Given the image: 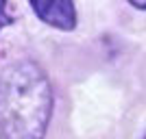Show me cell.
<instances>
[{
	"label": "cell",
	"instance_id": "obj_1",
	"mask_svg": "<svg viewBox=\"0 0 146 139\" xmlns=\"http://www.w3.org/2000/svg\"><path fill=\"white\" fill-rule=\"evenodd\" d=\"M52 85L39 63L15 61L0 72V135L39 139L52 117Z\"/></svg>",
	"mask_w": 146,
	"mask_h": 139
},
{
	"label": "cell",
	"instance_id": "obj_2",
	"mask_svg": "<svg viewBox=\"0 0 146 139\" xmlns=\"http://www.w3.org/2000/svg\"><path fill=\"white\" fill-rule=\"evenodd\" d=\"M29 5L44 24L66 33L76 28L74 0H29Z\"/></svg>",
	"mask_w": 146,
	"mask_h": 139
},
{
	"label": "cell",
	"instance_id": "obj_3",
	"mask_svg": "<svg viewBox=\"0 0 146 139\" xmlns=\"http://www.w3.org/2000/svg\"><path fill=\"white\" fill-rule=\"evenodd\" d=\"M13 22L11 13H9V2L7 0H0V30L5 28V26H9Z\"/></svg>",
	"mask_w": 146,
	"mask_h": 139
},
{
	"label": "cell",
	"instance_id": "obj_4",
	"mask_svg": "<svg viewBox=\"0 0 146 139\" xmlns=\"http://www.w3.org/2000/svg\"><path fill=\"white\" fill-rule=\"evenodd\" d=\"M129 5L140 9V11H146V0H129Z\"/></svg>",
	"mask_w": 146,
	"mask_h": 139
}]
</instances>
